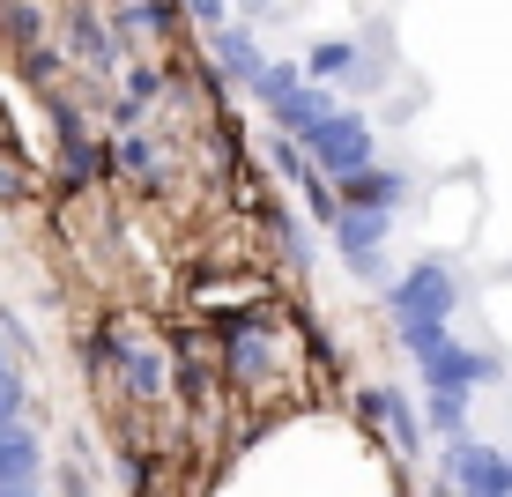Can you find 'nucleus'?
Returning <instances> with one entry per match:
<instances>
[{"mask_svg": "<svg viewBox=\"0 0 512 497\" xmlns=\"http://www.w3.org/2000/svg\"><path fill=\"white\" fill-rule=\"evenodd\" d=\"M453 305H461V275H453L446 260H416V268H401L394 282H386L394 327H446Z\"/></svg>", "mask_w": 512, "mask_h": 497, "instance_id": "obj_1", "label": "nucleus"}, {"mask_svg": "<svg viewBox=\"0 0 512 497\" xmlns=\"http://www.w3.org/2000/svg\"><path fill=\"white\" fill-rule=\"evenodd\" d=\"M305 149H312V164H320L327 179L342 186V179H357L364 164H379V119H372V112H357V104H334L327 127L312 134Z\"/></svg>", "mask_w": 512, "mask_h": 497, "instance_id": "obj_2", "label": "nucleus"}, {"mask_svg": "<svg viewBox=\"0 0 512 497\" xmlns=\"http://www.w3.org/2000/svg\"><path fill=\"white\" fill-rule=\"evenodd\" d=\"M334 230V253H342V268L357 282H372V290H386V238H394V208H342V216L327 223Z\"/></svg>", "mask_w": 512, "mask_h": 497, "instance_id": "obj_3", "label": "nucleus"}, {"mask_svg": "<svg viewBox=\"0 0 512 497\" xmlns=\"http://www.w3.org/2000/svg\"><path fill=\"white\" fill-rule=\"evenodd\" d=\"M416 371H423V386H453V394H475V386L505 379V357H490V349H468V342H453V334H438V342L416 357Z\"/></svg>", "mask_w": 512, "mask_h": 497, "instance_id": "obj_4", "label": "nucleus"}, {"mask_svg": "<svg viewBox=\"0 0 512 497\" xmlns=\"http://www.w3.org/2000/svg\"><path fill=\"white\" fill-rule=\"evenodd\" d=\"M446 483L461 497H512V453L483 438H446Z\"/></svg>", "mask_w": 512, "mask_h": 497, "instance_id": "obj_5", "label": "nucleus"}, {"mask_svg": "<svg viewBox=\"0 0 512 497\" xmlns=\"http://www.w3.org/2000/svg\"><path fill=\"white\" fill-rule=\"evenodd\" d=\"M67 52H75L82 67H90V75H127V45L112 38V30H104V15L90 8V0H75V8H67Z\"/></svg>", "mask_w": 512, "mask_h": 497, "instance_id": "obj_6", "label": "nucleus"}, {"mask_svg": "<svg viewBox=\"0 0 512 497\" xmlns=\"http://www.w3.org/2000/svg\"><path fill=\"white\" fill-rule=\"evenodd\" d=\"M275 364V327L260 312H231L223 319V371L231 379H260Z\"/></svg>", "mask_w": 512, "mask_h": 497, "instance_id": "obj_7", "label": "nucleus"}, {"mask_svg": "<svg viewBox=\"0 0 512 497\" xmlns=\"http://www.w3.org/2000/svg\"><path fill=\"white\" fill-rule=\"evenodd\" d=\"M334 104H342V97H334L327 82H312V75H305L297 90L268 97V119H275V134H290V141H312V134L327 127V112H334Z\"/></svg>", "mask_w": 512, "mask_h": 497, "instance_id": "obj_8", "label": "nucleus"}, {"mask_svg": "<svg viewBox=\"0 0 512 497\" xmlns=\"http://www.w3.org/2000/svg\"><path fill=\"white\" fill-rule=\"evenodd\" d=\"M357 408H364V423H379L386 438H394V453H423V423H416V401L409 394H394V386H364L357 394Z\"/></svg>", "mask_w": 512, "mask_h": 497, "instance_id": "obj_9", "label": "nucleus"}, {"mask_svg": "<svg viewBox=\"0 0 512 497\" xmlns=\"http://www.w3.org/2000/svg\"><path fill=\"white\" fill-rule=\"evenodd\" d=\"M208 60L223 67V82L253 90V82H260V67H268V52H260L253 23H216V30H208Z\"/></svg>", "mask_w": 512, "mask_h": 497, "instance_id": "obj_10", "label": "nucleus"}, {"mask_svg": "<svg viewBox=\"0 0 512 497\" xmlns=\"http://www.w3.org/2000/svg\"><path fill=\"white\" fill-rule=\"evenodd\" d=\"M104 357L119 364V379H127V394H134V401H156V394H164V349L127 342L119 327H104Z\"/></svg>", "mask_w": 512, "mask_h": 497, "instance_id": "obj_11", "label": "nucleus"}, {"mask_svg": "<svg viewBox=\"0 0 512 497\" xmlns=\"http://www.w3.org/2000/svg\"><path fill=\"white\" fill-rule=\"evenodd\" d=\"M38 475H45V446L23 423H0V490H38Z\"/></svg>", "mask_w": 512, "mask_h": 497, "instance_id": "obj_12", "label": "nucleus"}, {"mask_svg": "<svg viewBox=\"0 0 512 497\" xmlns=\"http://www.w3.org/2000/svg\"><path fill=\"white\" fill-rule=\"evenodd\" d=\"M334 193H342V208H401V201H409V171H386V164H364L357 179H342Z\"/></svg>", "mask_w": 512, "mask_h": 497, "instance_id": "obj_13", "label": "nucleus"}, {"mask_svg": "<svg viewBox=\"0 0 512 497\" xmlns=\"http://www.w3.org/2000/svg\"><path fill=\"white\" fill-rule=\"evenodd\" d=\"M0 38H8V52L45 45V0H0Z\"/></svg>", "mask_w": 512, "mask_h": 497, "instance_id": "obj_14", "label": "nucleus"}, {"mask_svg": "<svg viewBox=\"0 0 512 497\" xmlns=\"http://www.w3.org/2000/svg\"><path fill=\"white\" fill-rule=\"evenodd\" d=\"M112 164L127 171V179H134L141 193H156V186H164V156H156L141 134H119V141H112Z\"/></svg>", "mask_w": 512, "mask_h": 497, "instance_id": "obj_15", "label": "nucleus"}, {"mask_svg": "<svg viewBox=\"0 0 512 497\" xmlns=\"http://www.w3.org/2000/svg\"><path fill=\"white\" fill-rule=\"evenodd\" d=\"M423 416H431L438 438H468V394H453V386H431V394H423Z\"/></svg>", "mask_w": 512, "mask_h": 497, "instance_id": "obj_16", "label": "nucleus"}, {"mask_svg": "<svg viewBox=\"0 0 512 497\" xmlns=\"http://www.w3.org/2000/svg\"><path fill=\"white\" fill-rule=\"evenodd\" d=\"M268 238L282 245V253H290V268H305V260H312V230L297 223L290 208H275V201H268Z\"/></svg>", "mask_w": 512, "mask_h": 497, "instance_id": "obj_17", "label": "nucleus"}, {"mask_svg": "<svg viewBox=\"0 0 512 497\" xmlns=\"http://www.w3.org/2000/svg\"><path fill=\"white\" fill-rule=\"evenodd\" d=\"M164 90H171L164 67H134V60H127V104H141V112H149V104L164 97Z\"/></svg>", "mask_w": 512, "mask_h": 497, "instance_id": "obj_18", "label": "nucleus"}, {"mask_svg": "<svg viewBox=\"0 0 512 497\" xmlns=\"http://www.w3.org/2000/svg\"><path fill=\"white\" fill-rule=\"evenodd\" d=\"M0 423H23V371L0 364Z\"/></svg>", "mask_w": 512, "mask_h": 497, "instance_id": "obj_19", "label": "nucleus"}, {"mask_svg": "<svg viewBox=\"0 0 512 497\" xmlns=\"http://www.w3.org/2000/svg\"><path fill=\"white\" fill-rule=\"evenodd\" d=\"M186 15L201 30H216V23H231V0H186Z\"/></svg>", "mask_w": 512, "mask_h": 497, "instance_id": "obj_20", "label": "nucleus"}, {"mask_svg": "<svg viewBox=\"0 0 512 497\" xmlns=\"http://www.w3.org/2000/svg\"><path fill=\"white\" fill-rule=\"evenodd\" d=\"M0 497H38V490H0Z\"/></svg>", "mask_w": 512, "mask_h": 497, "instance_id": "obj_21", "label": "nucleus"}, {"mask_svg": "<svg viewBox=\"0 0 512 497\" xmlns=\"http://www.w3.org/2000/svg\"><path fill=\"white\" fill-rule=\"evenodd\" d=\"M0 364H8V349H0Z\"/></svg>", "mask_w": 512, "mask_h": 497, "instance_id": "obj_22", "label": "nucleus"}]
</instances>
